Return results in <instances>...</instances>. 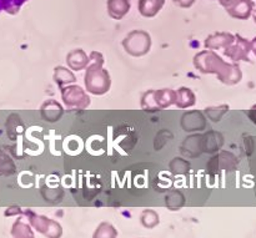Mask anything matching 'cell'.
<instances>
[{
  "mask_svg": "<svg viewBox=\"0 0 256 238\" xmlns=\"http://www.w3.org/2000/svg\"><path fill=\"white\" fill-rule=\"evenodd\" d=\"M194 66L202 74H214L225 85L242 81V72L236 62H226L214 50H204L194 56Z\"/></svg>",
  "mask_w": 256,
  "mask_h": 238,
  "instance_id": "1",
  "label": "cell"
},
{
  "mask_svg": "<svg viewBox=\"0 0 256 238\" xmlns=\"http://www.w3.org/2000/svg\"><path fill=\"white\" fill-rule=\"evenodd\" d=\"M182 126L184 131L192 132L205 129V117L199 111H190L182 116Z\"/></svg>",
  "mask_w": 256,
  "mask_h": 238,
  "instance_id": "12",
  "label": "cell"
},
{
  "mask_svg": "<svg viewBox=\"0 0 256 238\" xmlns=\"http://www.w3.org/2000/svg\"><path fill=\"white\" fill-rule=\"evenodd\" d=\"M224 144V137L219 132H209L202 137V151L215 152Z\"/></svg>",
  "mask_w": 256,
  "mask_h": 238,
  "instance_id": "17",
  "label": "cell"
},
{
  "mask_svg": "<svg viewBox=\"0 0 256 238\" xmlns=\"http://www.w3.org/2000/svg\"><path fill=\"white\" fill-rule=\"evenodd\" d=\"M130 0H108L106 2L108 14L114 20H122L130 11Z\"/></svg>",
  "mask_w": 256,
  "mask_h": 238,
  "instance_id": "14",
  "label": "cell"
},
{
  "mask_svg": "<svg viewBox=\"0 0 256 238\" xmlns=\"http://www.w3.org/2000/svg\"><path fill=\"white\" fill-rule=\"evenodd\" d=\"M54 81L59 85L60 87H62L65 85L74 84L76 81V77L72 74V71L68 67L64 66H56L54 69Z\"/></svg>",
  "mask_w": 256,
  "mask_h": 238,
  "instance_id": "18",
  "label": "cell"
},
{
  "mask_svg": "<svg viewBox=\"0 0 256 238\" xmlns=\"http://www.w3.org/2000/svg\"><path fill=\"white\" fill-rule=\"evenodd\" d=\"M234 1H236V0H219V2H220V4H222L224 7L229 6V5L232 4V2H234Z\"/></svg>",
  "mask_w": 256,
  "mask_h": 238,
  "instance_id": "28",
  "label": "cell"
},
{
  "mask_svg": "<svg viewBox=\"0 0 256 238\" xmlns=\"http://www.w3.org/2000/svg\"><path fill=\"white\" fill-rule=\"evenodd\" d=\"M165 5V0H139L138 10L144 17L156 16Z\"/></svg>",
  "mask_w": 256,
  "mask_h": 238,
  "instance_id": "15",
  "label": "cell"
},
{
  "mask_svg": "<svg viewBox=\"0 0 256 238\" xmlns=\"http://www.w3.org/2000/svg\"><path fill=\"white\" fill-rule=\"evenodd\" d=\"M140 222L148 230H152L160 224V217L154 210H144L140 215Z\"/></svg>",
  "mask_w": 256,
  "mask_h": 238,
  "instance_id": "20",
  "label": "cell"
},
{
  "mask_svg": "<svg viewBox=\"0 0 256 238\" xmlns=\"http://www.w3.org/2000/svg\"><path fill=\"white\" fill-rule=\"evenodd\" d=\"M229 105H220V106H212V107H206L204 111V114L209 117L212 121L219 122L222 120V117L229 111Z\"/></svg>",
  "mask_w": 256,
  "mask_h": 238,
  "instance_id": "24",
  "label": "cell"
},
{
  "mask_svg": "<svg viewBox=\"0 0 256 238\" xmlns=\"http://www.w3.org/2000/svg\"><path fill=\"white\" fill-rule=\"evenodd\" d=\"M238 164H239V161H238L236 156H234L232 152L222 151L215 157H212L208 167H209V170H216V171H222V170L232 171V170L236 169Z\"/></svg>",
  "mask_w": 256,
  "mask_h": 238,
  "instance_id": "9",
  "label": "cell"
},
{
  "mask_svg": "<svg viewBox=\"0 0 256 238\" xmlns=\"http://www.w3.org/2000/svg\"><path fill=\"white\" fill-rule=\"evenodd\" d=\"M62 114H64V109L62 105L54 99H50L45 101L40 107V115H42V120L46 122H56L62 119Z\"/></svg>",
  "mask_w": 256,
  "mask_h": 238,
  "instance_id": "11",
  "label": "cell"
},
{
  "mask_svg": "<svg viewBox=\"0 0 256 238\" xmlns=\"http://www.w3.org/2000/svg\"><path fill=\"white\" fill-rule=\"evenodd\" d=\"M62 99L69 111H82L90 106L89 95L79 85H66L62 87Z\"/></svg>",
  "mask_w": 256,
  "mask_h": 238,
  "instance_id": "5",
  "label": "cell"
},
{
  "mask_svg": "<svg viewBox=\"0 0 256 238\" xmlns=\"http://www.w3.org/2000/svg\"><path fill=\"white\" fill-rule=\"evenodd\" d=\"M89 64L85 67L84 82L88 92L92 95L106 94L112 86V79L106 69H104V57L100 52L92 51L89 55Z\"/></svg>",
  "mask_w": 256,
  "mask_h": 238,
  "instance_id": "2",
  "label": "cell"
},
{
  "mask_svg": "<svg viewBox=\"0 0 256 238\" xmlns=\"http://www.w3.org/2000/svg\"><path fill=\"white\" fill-rule=\"evenodd\" d=\"M29 0H0V12L4 11L8 14L15 15L20 11L22 5Z\"/></svg>",
  "mask_w": 256,
  "mask_h": 238,
  "instance_id": "23",
  "label": "cell"
},
{
  "mask_svg": "<svg viewBox=\"0 0 256 238\" xmlns=\"http://www.w3.org/2000/svg\"><path fill=\"white\" fill-rule=\"evenodd\" d=\"M196 0H172L175 5H178L179 7H182V9H188V7H192V5L195 4Z\"/></svg>",
  "mask_w": 256,
  "mask_h": 238,
  "instance_id": "26",
  "label": "cell"
},
{
  "mask_svg": "<svg viewBox=\"0 0 256 238\" xmlns=\"http://www.w3.org/2000/svg\"><path fill=\"white\" fill-rule=\"evenodd\" d=\"M196 102V96L189 87H180L178 91H175V104L179 109H189L194 106Z\"/></svg>",
  "mask_w": 256,
  "mask_h": 238,
  "instance_id": "16",
  "label": "cell"
},
{
  "mask_svg": "<svg viewBox=\"0 0 256 238\" xmlns=\"http://www.w3.org/2000/svg\"><path fill=\"white\" fill-rule=\"evenodd\" d=\"M255 4L252 0H236L226 6L228 14L238 20H248L252 15Z\"/></svg>",
  "mask_w": 256,
  "mask_h": 238,
  "instance_id": "8",
  "label": "cell"
},
{
  "mask_svg": "<svg viewBox=\"0 0 256 238\" xmlns=\"http://www.w3.org/2000/svg\"><path fill=\"white\" fill-rule=\"evenodd\" d=\"M254 20H255V22H256V11H255V14H254Z\"/></svg>",
  "mask_w": 256,
  "mask_h": 238,
  "instance_id": "30",
  "label": "cell"
},
{
  "mask_svg": "<svg viewBox=\"0 0 256 238\" xmlns=\"http://www.w3.org/2000/svg\"><path fill=\"white\" fill-rule=\"evenodd\" d=\"M92 238H118V231L109 222H102L95 230Z\"/></svg>",
  "mask_w": 256,
  "mask_h": 238,
  "instance_id": "22",
  "label": "cell"
},
{
  "mask_svg": "<svg viewBox=\"0 0 256 238\" xmlns=\"http://www.w3.org/2000/svg\"><path fill=\"white\" fill-rule=\"evenodd\" d=\"M175 104V91L172 89L149 90L142 97V109L148 112L164 110Z\"/></svg>",
  "mask_w": 256,
  "mask_h": 238,
  "instance_id": "3",
  "label": "cell"
},
{
  "mask_svg": "<svg viewBox=\"0 0 256 238\" xmlns=\"http://www.w3.org/2000/svg\"><path fill=\"white\" fill-rule=\"evenodd\" d=\"M189 162L185 161V160L182 159H174L172 162H170V170H172L174 174H179V175H182V174H186L188 171H189Z\"/></svg>",
  "mask_w": 256,
  "mask_h": 238,
  "instance_id": "25",
  "label": "cell"
},
{
  "mask_svg": "<svg viewBox=\"0 0 256 238\" xmlns=\"http://www.w3.org/2000/svg\"><path fill=\"white\" fill-rule=\"evenodd\" d=\"M25 215L28 216L30 226L46 238H60L62 236V227L59 222L32 211H26Z\"/></svg>",
  "mask_w": 256,
  "mask_h": 238,
  "instance_id": "6",
  "label": "cell"
},
{
  "mask_svg": "<svg viewBox=\"0 0 256 238\" xmlns=\"http://www.w3.org/2000/svg\"><path fill=\"white\" fill-rule=\"evenodd\" d=\"M248 116H249L250 121L254 122L256 125V105H252V106L250 107L249 111H248Z\"/></svg>",
  "mask_w": 256,
  "mask_h": 238,
  "instance_id": "27",
  "label": "cell"
},
{
  "mask_svg": "<svg viewBox=\"0 0 256 238\" xmlns=\"http://www.w3.org/2000/svg\"><path fill=\"white\" fill-rule=\"evenodd\" d=\"M12 236L14 238H35L32 226L22 219L16 220L12 227Z\"/></svg>",
  "mask_w": 256,
  "mask_h": 238,
  "instance_id": "19",
  "label": "cell"
},
{
  "mask_svg": "<svg viewBox=\"0 0 256 238\" xmlns=\"http://www.w3.org/2000/svg\"><path fill=\"white\" fill-rule=\"evenodd\" d=\"M252 52V42L242 35H235V40L232 45L224 50V55L232 62L250 61L249 54Z\"/></svg>",
  "mask_w": 256,
  "mask_h": 238,
  "instance_id": "7",
  "label": "cell"
},
{
  "mask_svg": "<svg viewBox=\"0 0 256 238\" xmlns=\"http://www.w3.org/2000/svg\"><path fill=\"white\" fill-rule=\"evenodd\" d=\"M122 47L132 56H144L152 49V36L144 30H132L122 40Z\"/></svg>",
  "mask_w": 256,
  "mask_h": 238,
  "instance_id": "4",
  "label": "cell"
},
{
  "mask_svg": "<svg viewBox=\"0 0 256 238\" xmlns=\"http://www.w3.org/2000/svg\"><path fill=\"white\" fill-rule=\"evenodd\" d=\"M15 172V164L12 157L4 151L0 150V176H10Z\"/></svg>",
  "mask_w": 256,
  "mask_h": 238,
  "instance_id": "21",
  "label": "cell"
},
{
  "mask_svg": "<svg viewBox=\"0 0 256 238\" xmlns=\"http://www.w3.org/2000/svg\"><path fill=\"white\" fill-rule=\"evenodd\" d=\"M235 40L232 32H214L205 39L204 45L208 50H225Z\"/></svg>",
  "mask_w": 256,
  "mask_h": 238,
  "instance_id": "10",
  "label": "cell"
},
{
  "mask_svg": "<svg viewBox=\"0 0 256 238\" xmlns=\"http://www.w3.org/2000/svg\"><path fill=\"white\" fill-rule=\"evenodd\" d=\"M89 56H88V54L82 49L72 50V51L66 55L68 66H69V69L72 70V71L84 70L85 67L88 66V64H89Z\"/></svg>",
  "mask_w": 256,
  "mask_h": 238,
  "instance_id": "13",
  "label": "cell"
},
{
  "mask_svg": "<svg viewBox=\"0 0 256 238\" xmlns=\"http://www.w3.org/2000/svg\"><path fill=\"white\" fill-rule=\"evenodd\" d=\"M250 42H252V51L254 52V55L256 56V36L252 39V41Z\"/></svg>",
  "mask_w": 256,
  "mask_h": 238,
  "instance_id": "29",
  "label": "cell"
}]
</instances>
